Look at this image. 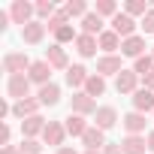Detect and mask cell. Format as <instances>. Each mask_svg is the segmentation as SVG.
Masks as SVG:
<instances>
[{"label":"cell","mask_w":154,"mask_h":154,"mask_svg":"<svg viewBox=\"0 0 154 154\" xmlns=\"http://www.w3.org/2000/svg\"><path fill=\"white\" fill-rule=\"evenodd\" d=\"M30 66H33V60L24 51H6L3 54V72H9V75H24Z\"/></svg>","instance_id":"6da1fadb"},{"label":"cell","mask_w":154,"mask_h":154,"mask_svg":"<svg viewBox=\"0 0 154 154\" xmlns=\"http://www.w3.org/2000/svg\"><path fill=\"white\" fill-rule=\"evenodd\" d=\"M33 15H36V3H27V0H15V3L9 6V18H12V24L27 27L30 21H36Z\"/></svg>","instance_id":"7a4b0ae2"},{"label":"cell","mask_w":154,"mask_h":154,"mask_svg":"<svg viewBox=\"0 0 154 154\" xmlns=\"http://www.w3.org/2000/svg\"><path fill=\"white\" fill-rule=\"evenodd\" d=\"M69 112H72V115H82V118L97 115V100L88 97L85 91H75V94L69 97Z\"/></svg>","instance_id":"3957f363"},{"label":"cell","mask_w":154,"mask_h":154,"mask_svg":"<svg viewBox=\"0 0 154 154\" xmlns=\"http://www.w3.org/2000/svg\"><path fill=\"white\" fill-rule=\"evenodd\" d=\"M30 79H27V72L24 75H9V79H6V94L18 103V100H27L30 97Z\"/></svg>","instance_id":"277c9868"},{"label":"cell","mask_w":154,"mask_h":154,"mask_svg":"<svg viewBox=\"0 0 154 154\" xmlns=\"http://www.w3.org/2000/svg\"><path fill=\"white\" fill-rule=\"evenodd\" d=\"M136 27H139V24H136V18H130L127 12H118V15L109 21V30H115L121 39H130V36H136Z\"/></svg>","instance_id":"5b68a950"},{"label":"cell","mask_w":154,"mask_h":154,"mask_svg":"<svg viewBox=\"0 0 154 154\" xmlns=\"http://www.w3.org/2000/svg\"><path fill=\"white\" fill-rule=\"evenodd\" d=\"M63 139H66V127L60 121H48L45 130H42V142L45 145H54V148H63Z\"/></svg>","instance_id":"8992f818"},{"label":"cell","mask_w":154,"mask_h":154,"mask_svg":"<svg viewBox=\"0 0 154 154\" xmlns=\"http://www.w3.org/2000/svg\"><path fill=\"white\" fill-rule=\"evenodd\" d=\"M27 79H30L33 85H39V88L48 85V82H51V63H48L45 57H42V60H33V66L27 69Z\"/></svg>","instance_id":"52a82bcc"},{"label":"cell","mask_w":154,"mask_h":154,"mask_svg":"<svg viewBox=\"0 0 154 154\" xmlns=\"http://www.w3.org/2000/svg\"><path fill=\"white\" fill-rule=\"evenodd\" d=\"M139 82H142V79H139L133 69H124V72L115 75V91H118V94H136V91H139Z\"/></svg>","instance_id":"ba28073f"},{"label":"cell","mask_w":154,"mask_h":154,"mask_svg":"<svg viewBox=\"0 0 154 154\" xmlns=\"http://www.w3.org/2000/svg\"><path fill=\"white\" fill-rule=\"evenodd\" d=\"M45 60L51 63V69H63V72L69 69V57H66V48H63V45H57V42L45 48Z\"/></svg>","instance_id":"9c48e42d"},{"label":"cell","mask_w":154,"mask_h":154,"mask_svg":"<svg viewBox=\"0 0 154 154\" xmlns=\"http://www.w3.org/2000/svg\"><path fill=\"white\" fill-rule=\"evenodd\" d=\"M121 124H124V130H127V136H145V115L142 112H127L124 118H121Z\"/></svg>","instance_id":"30bf717a"},{"label":"cell","mask_w":154,"mask_h":154,"mask_svg":"<svg viewBox=\"0 0 154 154\" xmlns=\"http://www.w3.org/2000/svg\"><path fill=\"white\" fill-rule=\"evenodd\" d=\"M45 30H48V27L36 18V21H30L27 27H21V39H24L27 45H39V42L45 39Z\"/></svg>","instance_id":"8fae6325"},{"label":"cell","mask_w":154,"mask_h":154,"mask_svg":"<svg viewBox=\"0 0 154 154\" xmlns=\"http://www.w3.org/2000/svg\"><path fill=\"white\" fill-rule=\"evenodd\" d=\"M39 109H42V106H39V100H36V97H27V100L12 103V115H15V118H21V121H24V118L39 115Z\"/></svg>","instance_id":"7c38bea8"},{"label":"cell","mask_w":154,"mask_h":154,"mask_svg":"<svg viewBox=\"0 0 154 154\" xmlns=\"http://www.w3.org/2000/svg\"><path fill=\"white\" fill-rule=\"evenodd\" d=\"M115 124H118V112H115V106H100L97 115H94V127H100V130L106 133V130H112Z\"/></svg>","instance_id":"4fadbf2b"},{"label":"cell","mask_w":154,"mask_h":154,"mask_svg":"<svg viewBox=\"0 0 154 154\" xmlns=\"http://www.w3.org/2000/svg\"><path fill=\"white\" fill-rule=\"evenodd\" d=\"M82 145H85V151H103L106 148V133L100 130V127H88V133L82 136Z\"/></svg>","instance_id":"5bb4252c"},{"label":"cell","mask_w":154,"mask_h":154,"mask_svg":"<svg viewBox=\"0 0 154 154\" xmlns=\"http://www.w3.org/2000/svg\"><path fill=\"white\" fill-rule=\"evenodd\" d=\"M133 112H142V115H154V91H148V88H139L136 94H133Z\"/></svg>","instance_id":"9a60e30c"},{"label":"cell","mask_w":154,"mask_h":154,"mask_svg":"<svg viewBox=\"0 0 154 154\" xmlns=\"http://www.w3.org/2000/svg\"><path fill=\"white\" fill-rule=\"evenodd\" d=\"M97 72L103 75H118V72H124V66H121V57L118 54H103L100 60H97Z\"/></svg>","instance_id":"2e32d148"},{"label":"cell","mask_w":154,"mask_h":154,"mask_svg":"<svg viewBox=\"0 0 154 154\" xmlns=\"http://www.w3.org/2000/svg\"><path fill=\"white\" fill-rule=\"evenodd\" d=\"M121 54H124V57H133V60L142 57V54H148V51H145V36L136 33V36L124 39V42H121Z\"/></svg>","instance_id":"e0dca14e"},{"label":"cell","mask_w":154,"mask_h":154,"mask_svg":"<svg viewBox=\"0 0 154 154\" xmlns=\"http://www.w3.org/2000/svg\"><path fill=\"white\" fill-rule=\"evenodd\" d=\"M45 118L42 115H33V118H24L21 121V136L24 139H36V136H42V130H45Z\"/></svg>","instance_id":"ac0fdd59"},{"label":"cell","mask_w":154,"mask_h":154,"mask_svg":"<svg viewBox=\"0 0 154 154\" xmlns=\"http://www.w3.org/2000/svg\"><path fill=\"white\" fill-rule=\"evenodd\" d=\"M88 79H91V72H88L82 63H72V66L66 69V85H69V88H82V91H85Z\"/></svg>","instance_id":"d6986e66"},{"label":"cell","mask_w":154,"mask_h":154,"mask_svg":"<svg viewBox=\"0 0 154 154\" xmlns=\"http://www.w3.org/2000/svg\"><path fill=\"white\" fill-rule=\"evenodd\" d=\"M63 127H66V136H79V139H82V136L88 133L91 124H88L82 115H72V112H69V115L63 118Z\"/></svg>","instance_id":"ffe728a7"},{"label":"cell","mask_w":154,"mask_h":154,"mask_svg":"<svg viewBox=\"0 0 154 154\" xmlns=\"http://www.w3.org/2000/svg\"><path fill=\"white\" fill-rule=\"evenodd\" d=\"M97 42H100V51H103V54H115V51L121 48V42H124V39H121L115 30H103V33L97 36Z\"/></svg>","instance_id":"44dd1931"},{"label":"cell","mask_w":154,"mask_h":154,"mask_svg":"<svg viewBox=\"0 0 154 154\" xmlns=\"http://www.w3.org/2000/svg\"><path fill=\"white\" fill-rule=\"evenodd\" d=\"M36 100H39V106H57L60 103V88L54 82H48V85H42L36 91Z\"/></svg>","instance_id":"7402d4cb"},{"label":"cell","mask_w":154,"mask_h":154,"mask_svg":"<svg viewBox=\"0 0 154 154\" xmlns=\"http://www.w3.org/2000/svg\"><path fill=\"white\" fill-rule=\"evenodd\" d=\"M121 148H124V154H148V139L145 136H124Z\"/></svg>","instance_id":"603a6c76"},{"label":"cell","mask_w":154,"mask_h":154,"mask_svg":"<svg viewBox=\"0 0 154 154\" xmlns=\"http://www.w3.org/2000/svg\"><path fill=\"white\" fill-rule=\"evenodd\" d=\"M97 48H100L97 36H88V33H79V39H75V51H79L82 57H94V54H97Z\"/></svg>","instance_id":"cb8c5ba5"},{"label":"cell","mask_w":154,"mask_h":154,"mask_svg":"<svg viewBox=\"0 0 154 154\" xmlns=\"http://www.w3.org/2000/svg\"><path fill=\"white\" fill-rule=\"evenodd\" d=\"M103 30H106V27H103V18L91 9V12L82 18V33H88V36H100Z\"/></svg>","instance_id":"d4e9b609"},{"label":"cell","mask_w":154,"mask_h":154,"mask_svg":"<svg viewBox=\"0 0 154 154\" xmlns=\"http://www.w3.org/2000/svg\"><path fill=\"white\" fill-rule=\"evenodd\" d=\"M63 12H66V18L72 21V18H85L91 9H88V3H85V0H66V6H63Z\"/></svg>","instance_id":"484cf974"},{"label":"cell","mask_w":154,"mask_h":154,"mask_svg":"<svg viewBox=\"0 0 154 154\" xmlns=\"http://www.w3.org/2000/svg\"><path fill=\"white\" fill-rule=\"evenodd\" d=\"M85 94L88 97H103L106 94V79L100 72H91V79H88V85H85Z\"/></svg>","instance_id":"4316f807"},{"label":"cell","mask_w":154,"mask_h":154,"mask_svg":"<svg viewBox=\"0 0 154 154\" xmlns=\"http://www.w3.org/2000/svg\"><path fill=\"white\" fill-rule=\"evenodd\" d=\"M151 69H154V54H151V51H148V54H142V57H136V60H133V72H136V75H139V79H142V75H148V72H151Z\"/></svg>","instance_id":"83f0119b"},{"label":"cell","mask_w":154,"mask_h":154,"mask_svg":"<svg viewBox=\"0 0 154 154\" xmlns=\"http://www.w3.org/2000/svg\"><path fill=\"white\" fill-rule=\"evenodd\" d=\"M94 12H97L100 18H115V15H118V3H115V0H97Z\"/></svg>","instance_id":"f1b7e54d"},{"label":"cell","mask_w":154,"mask_h":154,"mask_svg":"<svg viewBox=\"0 0 154 154\" xmlns=\"http://www.w3.org/2000/svg\"><path fill=\"white\" fill-rule=\"evenodd\" d=\"M75 39H79V33H75L72 24H63V27L54 30V42H57V45H63V42H75Z\"/></svg>","instance_id":"f546056e"},{"label":"cell","mask_w":154,"mask_h":154,"mask_svg":"<svg viewBox=\"0 0 154 154\" xmlns=\"http://www.w3.org/2000/svg\"><path fill=\"white\" fill-rule=\"evenodd\" d=\"M151 6L145 3V0H127V3H124V12L130 15V18H136V15H142L145 18V12H148Z\"/></svg>","instance_id":"4dcf8cb0"},{"label":"cell","mask_w":154,"mask_h":154,"mask_svg":"<svg viewBox=\"0 0 154 154\" xmlns=\"http://www.w3.org/2000/svg\"><path fill=\"white\" fill-rule=\"evenodd\" d=\"M54 12H57V6L51 3V0H39V3H36V15H39V21H42V24H45Z\"/></svg>","instance_id":"1f68e13d"},{"label":"cell","mask_w":154,"mask_h":154,"mask_svg":"<svg viewBox=\"0 0 154 154\" xmlns=\"http://www.w3.org/2000/svg\"><path fill=\"white\" fill-rule=\"evenodd\" d=\"M63 24H69V18H66V12H63V9H57V12H54V15L45 21V27H48L51 33H54L57 27H63Z\"/></svg>","instance_id":"d6a6232c"},{"label":"cell","mask_w":154,"mask_h":154,"mask_svg":"<svg viewBox=\"0 0 154 154\" xmlns=\"http://www.w3.org/2000/svg\"><path fill=\"white\" fill-rule=\"evenodd\" d=\"M21 154H42V145L36 139H21Z\"/></svg>","instance_id":"836d02e7"},{"label":"cell","mask_w":154,"mask_h":154,"mask_svg":"<svg viewBox=\"0 0 154 154\" xmlns=\"http://www.w3.org/2000/svg\"><path fill=\"white\" fill-rule=\"evenodd\" d=\"M139 27H142L145 33H154V6L145 12V18H142V24H139Z\"/></svg>","instance_id":"e575fe53"},{"label":"cell","mask_w":154,"mask_h":154,"mask_svg":"<svg viewBox=\"0 0 154 154\" xmlns=\"http://www.w3.org/2000/svg\"><path fill=\"white\" fill-rule=\"evenodd\" d=\"M103 154H124V148H121V142H106Z\"/></svg>","instance_id":"d590c367"},{"label":"cell","mask_w":154,"mask_h":154,"mask_svg":"<svg viewBox=\"0 0 154 154\" xmlns=\"http://www.w3.org/2000/svg\"><path fill=\"white\" fill-rule=\"evenodd\" d=\"M9 139H12V130H9V124H3L0 127V145H9Z\"/></svg>","instance_id":"8d00e7d4"},{"label":"cell","mask_w":154,"mask_h":154,"mask_svg":"<svg viewBox=\"0 0 154 154\" xmlns=\"http://www.w3.org/2000/svg\"><path fill=\"white\" fill-rule=\"evenodd\" d=\"M142 88H148V91H154V69H151L148 75H142Z\"/></svg>","instance_id":"74e56055"},{"label":"cell","mask_w":154,"mask_h":154,"mask_svg":"<svg viewBox=\"0 0 154 154\" xmlns=\"http://www.w3.org/2000/svg\"><path fill=\"white\" fill-rule=\"evenodd\" d=\"M0 154H21V145H3Z\"/></svg>","instance_id":"f35d334b"},{"label":"cell","mask_w":154,"mask_h":154,"mask_svg":"<svg viewBox=\"0 0 154 154\" xmlns=\"http://www.w3.org/2000/svg\"><path fill=\"white\" fill-rule=\"evenodd\" d=\"M54 154H79V151H75V148H69V145H63V148H57Z\"/></svg>","instance_id":"ab89813d"},{"label":"cell","mask_w":154,"mask_h":154,"mask_svg":"<svg viewBox=\"0 0 154 154\" xmlns=\"http://www.w3.org/2000/svg\"><path fill=\"white\" fill-rule=\"evenodd\" d=\"M145 139H148V154H154V130H151Z\"/></svg>","instance_id":"60d3db41"},{"label":"cell","mask_w":154,"mask_h":154,"mask_svg":"<svg viewBox=\"0 0 154 154\" xmlns=\"http://www.w3.org/2000/svg\"><path fill=\"white\" fill-rule=\"evenodd\" d=\"M82 154H103V151H82Z\"/></svg>","instance_id":"b9f144b4"},{"label":"cell","mask_w":154,"mask_h":154,"mask_svg":"<svg viewBox=\"0 0 154 154\" xmlns=\"http://www.w3.org/2000/svg\"><path fill=\"white\" fill-rule=\"evenodd\" d=\"M151 121H154V115H151Z\"/></svg>","instance_id":"7bdbcfd3"},{"label":"cell","mask_w":154,"mask_h":154,"mask_svg":"<svg viewBox=\"0 0 154 154\" xmlns=\"http://www.w3.org/2000/svg\"><path fill=\"white\" fill-rule=\"evenodd\" d=\"M151 54H154V48H151Z\"/></svg>","instance_id":"ee69618b"}]
</instances>
